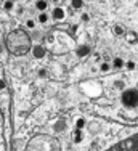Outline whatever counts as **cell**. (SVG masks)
Returning <instances> with one entry per match:
<instances>
[{"mask_svg":"<svg viewBox=\"0 0 138 151\" xmlns=\"http://www.w3.org/2000/svg\"><path fill=\"white\" fill-rule=\"evenodd\" d=\"M48 19H50V16H48V13H47V12H40V13H39V16H37V21H39L40 24H45Z\"/></svg>","mask_w":138,"mask_h":151,"instance_id":"4fadbf2b","label":"cell"},{"mask_svg":"<svg viewBox=\"0 0 138 151\" xmlns=\"http://www.w3.org/2000/svg\"><path fill=\"white\" fill-rule=\"evenodd\" d=\"M3 88H5V82H3L2 79H0V90H3Z\"/></svg>","mask_w":138,"mask_h":151,"instance_id":"cb8c5ba5","label":"cell"},{"mask_svg":"<svg viewBox=\"0 0 138 151\" xmlns=\"http://www.w3.org/2000/svg\"><path fill=\"white\" fill-rule=\"evenodd\" d=\"M124 66H125L129 71H133V69L137 68V63H135V61H132V60H129V61H125V64H124Z\"/></svg>","mask_w":138,"mask_h":151,"instance_id":"e0dca14e","label":"cell"},{"mask_svg":"<svg viewBox=\"0 0 138 151\" xmlns=\"http://www.w3.org/2000/svg\"><path fill=\"white\" fill-rule=\"evenodd\" d=\"M39 76H40V77H47V71L45 69H39Z\"/></svg>","mask_w":138,"mask_h":151,"instance_id":"603a6c76","label":"cell"},{"mask_svg":"<svg viewBox=\"0 0 138 151\" xmlns=\"http://www.w3.org/2000/svg\"><path fill=\"white\" fill-rule=\"evenodd\" d=\"M13 6H14V2H12V0H6V2L3 3V8L8 10V12H10V10H13Z\"/></svg>","mask_w":138,"mask_h":151,"instance_id":"d6986e66","label":"cell"},{"mask_svg":"<svg viewBox=\"0 0 138 151\" xmlns=\"http://www.w3.org/2000/svg\"><path fill=\"white\" fill-rule=\"evenodd\" d=\"M124 64H125V61L122 60L121 56H116V58L112 60V63H111V68H114V69H122Z\"/></svg>","mask_w":138,"mask_h":151,"instance_id":"ba28073f","label":"cell"},{"mask_svg":"<svg viewBox=\"0 0 138 151\" xmlns=\"http://www.w3.org/2000/svg\"><path fill=\"white\" fill-rule=\"evenodd\" d=\"M27 2H32V0H27Z\"/></svg>","mask_w":138,"mask_h":151,"instance_id":"83f0119b","label":"cell"},{"mask_svg":"<svg viewBox=\"0 0 138 151\" xmlns=\"http://www.w3.org/2000/svg\"><path fill=\"white\" fill-rule=\"evenodd\" d=\"M64 130H66V121L64 119H60L55 125H53V132H56V134H61V132H64Z\"/></svg>","mask_w":138,"mask_h":151,"instance_id":"52a82bcc","label":"cell"},{"mask_svg":"<svg viewBox=\"0 0 138 151\" xmlns=\"http://www.w3.org/2000/svg\"><path fill=\"white\" fill-rule=\"evenodd\" d=\"M111 69H112V68H111V63H108V61L100 63V71H101V73H109Z\"/></svg>","mask_w":138,"mask_h":151,"instance_id":"5bb4252c","label":"cell"},{"mask_svg":"<svg viewBox=\"0 0 138 151\" xmlns=\"http://www.w3.org/2000/svg\"><path fill=\"white\" fill-rule=\"evenodd\" d=\"M80 19L83 21V23H87V21H88V19H90V15H88V13H82V16H80Z\"/></svg>","mask_w":138,"mask_h":151,"instance_id":"7402d4cb","label":"cell"},{"mask_svg":"<svg viewBox=\"0 0 138 151\" xmlns=\"http://www.w3.org/2000/svg\"><path fill=\"white\" fill-rule=\"evenodd\" d=\"M35 8H37L39 12H45V10L48 8V2H47V0H35Z\"/></svg>","mask_w":138,"mask_h":151,"instance_id":"8fae6325","label":"cell"},{"mask_svg":"<svg viewBox=\"0 0 138 151\" xmlns=\"http://www.w3.org/2000/svg\"><path fill=\"white\" fill-rule=\"evenodd\" d=\"M12 2H16V0H12Z\"/></svg>","mask_w":138,"mask_h":151,"instance_id":"4316f807","label":"cell"},{"mask_svg":"<svg viewBox=\"0 0 138 151\" xmlns=\"http://www.w3.org/2000/svg\"><path fill=\"white\" fill-rule=\"evenodd\" d=\"M124 106L127 108H137L138 106V90L137 88H127V90L122 92L121 96Z\"/></svg>","mask_w":138,"mask_h":151,"instance_id":"3957f363","label":"cell"},{"mask_svg":"<svg viewBox=\"0 0 138 151\" xmlns=\"http://www.w3.org/2000/svg\"><path fill=\"white\" fill-rule=\"evenodd\" d=\"M83 127H85V119H83V117H79V119L75 121V129H77V130H82Z\"/></svg>","mask_w":138,"mask_h":151,"instance_id":"2e32d148","label":"cell"},{"mask_svg":"<svg viewBox=\"0 0 138 151\" xmlns=\"http://www.w3.org/2000/svg\"><path fill=\"white\" fill-rule=\"evenodd\" d=\"M52 18L55 21H63L64 18H66V12H64V8H61V6H55L52 12Z\"/></svg>","mask_w":138,"mask_h":151,"instance_id":"5b68a950","label":"cell"},{"mask_svg":"<svg viewBox=\"0 0 138 151\" xmlns=\"http://www.w3.org/2000/svg\"><path fill=\"white\" fill-rule=\"evenodd\" d=\"M108 151H138V134L130 137L129 140H124V142L117 143L116 146H112Z\"/></svg>","mask_w":138,"mask_h":151,"instance_id":"7a4b0ae2","label":"cell"},{"mask_svg":"<svg viewBox=\"0 0 138 151\" xmlns=\"http://www.w3.org/2000/svg\"><path fill=\"white\" fill-rule=\"evenodd\" d=\"M5 45L8 48V52L14 56H23L27 52H31L32 48V40L31 35L27 34L24 29H14L6 35Z\"/></svg>","mask_w":138,"mask_h":151,"instance_id":"6da1fadb","label":"cell"},{"mask_svg":"<svg viewBox=\"0 0 138 151\" xmlns=\"http://www.w3.org/2000/svg\"><path fill=\"white\" fill-rule=\"evenodd\" d=\"M90 52H92V48H90V45H79L77 50H75V55L79 56V58H85V56L90 55Z\"/></svg>","mask_w":138,"mask_h":151,"instance_id":"8992f818","label":"cell"},{"mask_svg":"<svg viewBox=\"0 0 138 151\" xmlns=\"http://www.w3.org/2000/svg\"><path fill=\"white\" fill-rule=\"evenodd\" d=\"M0 53H2V45H0Z\"/></svg>","mask_w":138,"mask_h":151,"instance_id":"484cf974","label":"cell"},{"mask_svg":"<svg viewBox=\"0 0 138 151\" xmlns=\"http://www.w3.org/2000/svg\"><path fill=\"white\" fill-rule=\"evenodd\" d=\"M112 34L117 35V37H122V35L125 34V29L121 26V24H114V26H112Z\"/></svg>","mask_w":138,"mask_h":151,"instance_id":"30bf717a","label":"cell"},{"mask_svg":"<svg viewBox=\"0 0 138 151\" xmlns=\"http://www.w3.org/2000/svg\"><path fill=\"white\" fill-rule=\"evenodd\" d=\"M26 27H27V29H34V27H35V21L34 19H27L26 21Z\"/></svg>","mask_w":138,"mask_h":151,"instance_id":"ffe728a7","label":"cell"},{"mask_svg":"<svg viewBox=\"0 0 138 151\" xmlns=\"http://www.w3.org/2000/svg\"><path fill=\"white\" fill-rule=\"evenodd\" d=\"M31 52H32V56H34L35 60H42L47 56V50H45V47H42V45H32Z\"/></svg>","mask_w":138,"mask_h":151,"instance_id":"277c9868","label":"cell"},{"mask_svg":"<svg viewBox=\"0 0 138 151\" xmlns=\"http://www.w3.org/2000/svg\"><path fill=\"white\" fill-rule=\"evenodd\" d=\"M100 130H101V127H100V124H98V122H92V124H88V132H90V134L96 135Z\"/></svg>","mask_w":138,"mask_h":151,"instance_id":"7c38bea8","label":"cell"},{"mask_svg":"<svg viewBox=\"0 0 138 151\" xmlns=\"http://www.w3.org/2000/svg\"><path fill=\"white\" fill-rule=\"evenodd\" d=\"M71 6L75 10H80L83 6V0H71Z\"/></svg>","mask_w":138,"mask_h":151,"instance_id":"9a60e30c","label":"cell"},{"mask_svg":"<svg viewBox=\"0 0 138 151\" xmlns=\"http://www.w3.org/2000/svg\"><path fill=\"white\" fill-rule=\"evenodd\" d=\"M114 85H116V87H119V88H125L124 81H117V82H114Z\"/></svg>","mask_w":138,"mask_h":151,"instance_id":"44dd1931","label":"cell"},{"mask_svg":"<svg viewBox=\"0 0 138 151\" xmlns=\"http://www.w3.org/2000/svg\"><path fill=\"white\" fill-rule=\"evenodd\" d=\"M72 138H74L75 143L82 142V134H80V130H77V129H75V130H74V135H72Z\"/></svg>","mask_w":138,"mask_h":151,"instance_id":"ac0fdd59","label":"cell"},{"mask_svg":"<svg viewBox=\"0 0 138 151\" xmlns=\"http://www.w3.org/2000/svg\"><path fill=\"white\" fill-rule=\"evenodd\" d=\"M124 37H125V40L129 42V44H137V42H138L137 34H135V32H132V31H130V32H125Z\"/></svg>","mask_w":138,"mask_h":151,"instance_id":"9c48e42d","label":"cell"},{"mask_svg":"<svg viewBox=\"0 0 138 151\" xmlns=\"http://www.w3.org/2000/svg\"><path fill=\"white\" fill-rule=\"evenodd\" d=\"M71 151H74V150H71Z\"/></svg>","mask_w":138,"mask_h":151,"instance_id":"f1b7e54d","label":"cell"},{"mask_svg":"<svg viewBox=\"0 0 138 151\" xmlns=\"http://www.w3.org/2000/svg\"><path fill=\"white\" fill-rule=\"evenodd\" d=\"M52 2H53V3H58V2H60V0H52Z\"/></svg>","mask_w":138,"mask_h":151,"instance_id":"d4e9b609","label":"cell"}]
</instances>
